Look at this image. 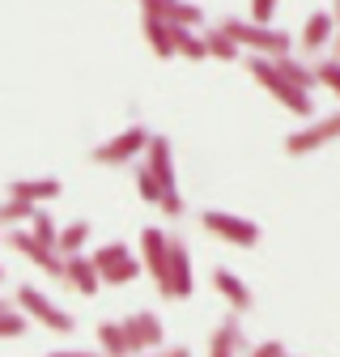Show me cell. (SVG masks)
Masks as SVG:
<instances>
[{
  "instance_id": "obj_27",
  "label": "cell",
  "mask_w": 340,
  "mask_h": 357,
  "mask_svg": "<svg viewBox=\"0 0 340 357\" xmlns=\"http://www.w3.org/2000/svg\"><path fill=\"white\" fill-rule=\"evenodd\" d=\"M137 192H141V200H149V204L162 200V188L153 183V174H149L145 166H137Z\"/></svg>"
},
{
  "instance_id": "obj_35",
  "label": "cell",
  "mask_w": 340,
  "mask_h": 357,
  "mask_svg": "<svg viewBox=\"0 0 340 357\" xmlns=\"http://www.w3.org/2000/svg\"><path fill=\"white\" fill-rule=\"evenodd\" d=\"M0 281H5V268H0Z\"/></svg>"
},
{
  "instance_id": "obj_24",
  "label": "cell",
  "mask_w": 340,
  "mask_h": 357,
  "mask_svg": "<svg viewBox=\"0 0 340 357\" xmlns=\"http://www.w3.org/2000/svg\"><path fill=\"white\" fill-rule=\"evenodd\" d=\"M200 38H204V56H212V60H238V47H234L222 30H208Z\"/></svg>"
},
{
  "instance_id": "obj_17",
  "label": "cell",
  "mask_w": 340,
  "mask_h": 357,
  "mask_svg": "<svg viewBox=\"0 0 340 357\" xmlns=\"http://www.w3.org/2000/svg\"><path fill=\"white\" fill-rule=\"evenodd\" d=\"M332 26H336V13H332V9H315V13L307 17L302 34H298V43H302L307 52H319L323 43H327V34H332Z\"/></svg>"
},
{
  "instance_id": "obj_31",
  "label": "cell",
  "mask_w": 340,
  "mask_h": 357,
  "mask_svg": "<svg viewBox=\"0 0 340 357\" xmlns=\"http://www.w3.org/2000/svg\"><path fill=\"white\" fill-rule=\"evenodd\" d=\"M242 357H285V344H281V340H264V344H255V349H247Z\"/></svg>"
},
{
  "instance_id": "obj_14",
  "label": "cell",
  "mask_w": 340,
  "mask_h": 357,
  "mask_svg": "<svg viewBox=\"0 0 340 357\" xmlns=\"http://www.w3.org/2000/svg\"><path fill=\"white\" fill-rule=\"evenodd\" d=\"M242 353H247L242 324H238V315H230V319L217 324V332L208 336V357H242Z\"/></svg>"
},
{
  "instance_id": "obj_29",
  "label": "cell",
  "mask_w": 340,
  "mask_h": 357,
  "mask_svg": "<svg viewBox=\"0 0 340 357\" xmlns=\"http://www.w3.org/2000/svg\"><path fill=\"white\" fill-rule=\"evenodd\" d=\"M157 208H162L166 217H183V213H187V204H183V196H179V188H170V192H162V200H157Z\"/></svg>"
},
{
  "instance_id": "obj_28",
  "label": "cell",
  "mask_w": 340,
  "mask_h": 357,
  "mask_svg": "<svg viewBox=\"0 0 340 357\" xmlns=\"http://www.w3.org/2000/svg\"><path fill=\"white\" fill-rule=\"evenodd\" d=\"M315 73V85H327V89H340V64L336 60H323L319 68H311Z\"/></svg>"
},
{
  "instance_id": "obj_30",
  "label": "cell",
  "mask_w": 340,
  "mask_h": 357,
  "mask_svg": "<svg viewBox=\"0 0 340 357\" xmlns=\"http://www.w3.org/2000/svg\"><path fill=\"white\" fill-rule=\"evenodd\" d=\"M277 17V5H272V0H255V5H251V26H268Z\"/></svg>"
},
{
  "instance_id": "obj_9",
  "label": "cell",
  "mask_w": 340,
  "mask_h": 357,
  "mask_svg": "<svg viewBox=\"0 0 340 357\" xmlns=\"http://www.w3.org/2000/svg\"><path fill=\"white\" fill-rule=\"evenodd\" d=\"M336 132H340V119H336V115L311 119L307 128H298V132H289V137H285V153H293V158H307V153H315V149L332 145V141H336Z\"/></svg>"
},
{
  "instance_id": "obj_18",
  "label": "cell",
  "mask_w": 340,
  "mask_h": 357,
  "mask_svg": "<svg viewBox=\"0 0 340 357\" xmlns=\"http://www.w3.org/2000/svg\"><path fill=\"white\" fill-rule=\"evenodd\" d=\"M212 285H217V294H222L234 310H247V306H251V289L230 273V268H212Z\"/></svg>"
},
{
  "instance_id": "obj_23",
  "label": "cell",
  "mask_w": 340,
  "mask_h": 357,
  "mask_svg": "<svg viewBox=\"0 0 340 357\" xmlns=\"http://www.w3.org/2000/svg\"><path fill=\"white\" fill-rule=\"evenodd\" d=\"M30 217H34V204H22V200H5V204H0V226H5V230L30 226Z\"/></svg>"
},
{
  "instance_id": "obj_2",
  "label": "cell",
  "mask_w": 340,
  "mask_h": 357,
  "mask_svg": "<svg viewBox=\"0 0 340 357\" xmlns=\"http://www.w3.org/2000/svg\"><path fill=\"white\" fill-rule=\"evenodd\" d=\"M90 264H94L98 281H107V285H128V281L141 277V259L128 251V243H102L90 255Z\"/></svg>"
},
{
  "instance_id": "obj_8",
  "label": "cell",
  "mask_w": 340,
  "mask_h": 357,
  "mask_svg": "<svg viewBox=\"0 0 340 357\" xmlns=\"http://www.w3.org/2000/svg\"><path fill=\"white\" fill-rule=\"evenodd\" d=\"M119 328H123L128 344H132V357L157 353V349L166 344V328H162V319L153 315V310H132L128 319H119Z\"/></svg>"
},
{
  "instance_id": "obj_11",
  "label": "cell",
  "mask_w": 340,
  "mask_h": 357,
  "mask_svg": "<svg viewBox=\"0 0 340 357\" xmlns=\"http://www.w3.org/2000/svg\"><path fill=\"white\" fill-rule=\"evenodd\" d=\"M145 170L153 174V183L162 192L175 188V153H170L166 137H149V145H145Z\"/></svg>"
},
{
  "instance_id": "obj_7",
  "label": "cell",
  "mask_w": 340,
  "mask_h": 357,
  "mask_svg": "<svg viewBox=\"0 0 340 357\" xmlns=\"http://www.w3.org/2000/svg\"><path fill=\"white\" fill-rule=\"evenodd\" d=\"M200 226H204L208 234L234 243V247H255V243H260V226H255V221H247V217L226 213V208H204V213H200Z\"/></svg>"
},
{
  "instance_id": "obj_34",
  "label": "cell",
  "mask_w": 340,
  "mask_h": 357,
  "mask_svg": "<svg viewBox=\"0 0 340 357\" xmlns=\"http://www.w3.org/2000/svg\"><path fill=\"white\" fill-rule=\"evenodd\" d=\"M141 357H162V349H157V353H141Z\"/></svg>"
},
{
  "instance_id": "obj_13",
  "label": "cell",
  "mask_w": 340,
  "mask_h": 357,
  "mask_svg": "<svg viewBox=\"0 0 340 357\" xmlns=\"http://www.w3.org/2000/svg\"><path fill=\"white\" fill-rule=\"evenodd\" d=\"M60 281L64 285H72L77 294H85V298H94L98 294V273H94V264H90V255H68L64 259V268H60Z\"/></svg>"
},
{
  "instance_id": "obj_16",
  "label": "cell",
  "mask_w": 340,
  "mask_h": 357,
  "mask_svg": "<svg viewBox=\"0 0 340 357\" xmlns=\"http://www.w3.org/2000/svg\"><path fill=\"white\" fill-rule=\"evenodd\" d=\"M166 243H170V238H166L157 226L141 230V259H145V268H149L153 281H162V273H166Z\"/></svg>"
},
{
  "instance_id": "obj_21",
  "label": "cell",
  "mask_w": 340,
  "mask_h": 357,
  "mask_svg": "<svg viewBox=\"0 0 340 357\" xmlns=\"http://www.w3.org/2000/svg\"><path fill=\"white\" fill-rule=\"evenodd\" d=\"M98 353L102 357H132V344H128V336H123V328L119 324H111V319H102L98 324Z\"/></svg>"
},
{
  "instance_id": "obj_19",
  "label": "cell",
  "mask_w": 340,
  "mask_h": 357,
  "mask_svg": "<svg viewBox=\"0 0 340 357\" xmlns=\"http://www.w3.org/2000/svg\"><path fill=\"white\" fill-rule=\"evenodd\" d=\"M85 238H90V221H85V217L68 221V226H60V234H56V255H60V259H68V255H81Z\"/></svg>"
},
{
  "instance_id": "obj_25",
  "label": "cell",
  "mask_w": 340,
  "mask_h": 357,
  "mask_svg": "<svg viewBox=\"0 0 340 357\" xmlns=\"http://www.w3.org/2000/svg\"><path fill=\"white\" fill-rule=\"evenodd\" d=\"M175 56H183V60H208L204 56V38L196 30H175Z\"/></svg>"
},
{
  "instance_id": "obj_36",
  "label": "cell",
  "mask_w": 340,
  "mask_h": 357,
  "mask_svg": "<svg viewBox=\"0 0 340 357\" xmlns=\"http://www.w3.org/2000/svg\"><path fill=\"white\" fill-rule=\"evenodd\" d=\"M0 310H5V298H0Z\"/></svg>"
},
{
  "instance_id": "obj_15",
  "label": "cell",
  "mask_w": 340,
  "mask_h": 357,
  "mask_svg": "<svg viewBox=\"0 0 340 357\" xmlns=\"http://www.w3.org/2000/svg\"><path fill=\"white\" fill-rule=\"evenodd\" d=\"M64 188H60V178H13L9 183V200H22V204H42V200H56Z\"/></svg>"
},
{
  "instance_id": "obj_5",
  "label": "cell",
  "mask_w": 340,
  "mask_h": 357,
  "mask_svg": "<svg viewBox=\"0 0 340 357\" xmlns=\"http://www.w3.org/2000/svg\"><path fill=\"white\" fill-rule=\"evenodd\" d=\"M149 137H153V132H149L145 123H132V128H123L119 137H111V141L94 145V153H90V158H94L98 166H123V162H132V158H141V153H145Z\"/></svg>"
},
{
  "instance_id": "obj_37",
  "label": "cell",
  "mask_w": 340,
  "mask_h": 357,
  "mask_svg": "<svg viewBox=\"0 0 340 357\" xmlns=\"http://www.w3.org/2000/svg\"><path fill=\"white\" fill-rule=\"evenodd\" d=\"M285 357H289V353H285Z\"/></svg>"
},
{
  "instance_id": "obj_1",
  "label": "cell",
  "mask_w": 340,
  "mask_h": 357,
  "mask_svg": "<svg viewBox=\"0 0 340 357\" xmlns=\"http://www.w3.org/2000/svg\"><path fill=\"white\" fill-rule=\"evenodd\" d=\"M217 30L234 43V47H251L260 60H281V56L293 52V38H289L281 26H251V22H242V17H222Z\"/></svg>"
},
{
  "instance_id": "obj_6",
  "label": "cell",
  "mask_w": 340,
  "mask_h": 357,
  "mask_svg": "<svg viewBox=\"0 0 340 357\" xmlns=\"http://www.w3.org/2000/svg\"><path fill=\"white\" fill-rule=\"evenodd\" d=\"M247 73H251L255 81H260V85L268 89V94H272L281 107H289L293 115H307V119H311V111H315V107H311V94H302V89H293V85H285V81L268 68V60L251 56V60H247Z\"/></svg>"
},
{
  "instance_id": "obj_10",
  "label": "cell",
  "mask_w": 340,
  "mask_h": 357,
  "mask_svg": "<svg viewBox=\"0 0 340 357\" xmlns=\"http://www.w3.org/2000/svg\"><path fill=\"white\" fill-rule=\"evenodd\" d=\"M141 13H149V17L166 22V26H175V30H196V26L204 22V9H196V5H179V0H149Z\"/></svg>"
},
{
  "instance_id": "obj_26",
  "label": "cell",
  "mask_w": 340,
  "mask_h": 357,
  "mask_svg": "<svg viewBox=\"0 0 340 357\" xmlns=\"http://www.w3.org/2000/svg\"><path fill=\"white\" fill-rule=\"evenodd\" d=\"M26 315H22V310H13V306H5V310H0V340H17L22 332H26Z\"/></svg>"
},
{
  "instance_id": "obj_32",
  "label": "cell",
  "mask_w": 340,
  "mask_h": 357,
  "mask_svg": "<svg viewBox=\"0 0 340 357\" xmlns=\"http://www.w3.org/2000/svg\"><path fill=\"white\" fill-rule=\"evenodd\" d=\"M47 357H102L98 349H60V353H47Z\"/></svg>"
},
{
  "instance_id": "obj_12",
  "label": "cell",
  "mask_w": 340,
  "mask_h": 357,
  "mask_svg": "<svg viewBox=\"0 0 340 357\" xmlns=\"http://www.w3.org/2000/svg\"><path fill=\"white\" fill-rule=\"evenodd\" d=\"M0 243H9L13 251H22L30 264H38L42 268V273H52V277H60V268H64V259L52 251V247H38L34 238H30V230H9L5 238H0Z\"/></svg>"
},
{
  "instance_id": "obj_33",
  "label": "cell",
  "mask_w": 340,
  "mask_h": 357,
  "mask_svg": "<svg viewBox=\"0 0 340 357\" xmlns=\"http://www.w3.org/2000/svg\"><path fill=\"white\" fill-rule=\"evenodd\" d=\"M162 357H192L187 344H175V349H162Z\"/></svg>"
},
{
  "instance_id": "obj_3",
  "label": "cell",
  "mask_w": 340,
  "mask_h": 357,
  "mask_svg": "<svg viewBox=\"0 0 340 357\" xmlns=\"http://www.w3.org/2000/svg\"><path fill=\"white\" fill-rule=\"evenodd\" d=\"M196 281H192V251L183 238H170L166 243V273L157 281V294L162 298H192Z\"/></svg>"
},
{
  "instance_id": "obj_4",
  "label": "cell",
  "mask_w": 340,
  "mask_h": 357,
  "mask_svg": "<svg viewBox=\"0 0 340 357\" xmlns=\"http://www.w3.org/2000/svg\"><path fill=\"white\" fill-rule=\"evenodd\" d=\"M17 306H22V315H26V319H38L42 328H52V332H60V336L77 332V319L68 315L64 306H56L47 294H38L34 285H22V289H17Z\"/></svg>"
},
{
  "instance_id": "obj_22",
  "label": "cell",
  "mask_w": 340,
  "mask_h": 357,
  "mask_svg": "<svg viewBox=\"0 0 340 357\" xmlns=\"http://www.w3.org/2000/svg\"><path fill=\"white\" fill-rule=\"evenodd\" d=\"M56 234H60V226L52 221V213L34 208V217H30V238H34L38 247H52V251H56Z\"/></svg>"
},
{
  "instance_id": "obj_20",
  "label": "cell",
  "mask_w": 340,
  "mask_h": 357,
  "mask_svg": "<svg viewBox=\"0 0 340 357\" xmlns=\"http://www.w3.org/2000/svg\"><path fill=\"white\" fill-rule=\"evenodd\" d=\"M141 26H145L149 47H153L162 60L175 56V26H166V22H157V17H149V13H141Z\"/></svg>"
}]
</instances>
